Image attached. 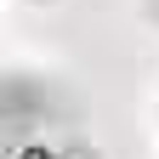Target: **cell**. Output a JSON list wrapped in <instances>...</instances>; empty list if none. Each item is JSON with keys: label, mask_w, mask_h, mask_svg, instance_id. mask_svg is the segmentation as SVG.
Returning a JSON list of instances; mask_svg holds the SVG:
<instances>
[{"label": "cell", "mask_w": 159, "mask_h": 159, "mask_svg": "<svg viewBox=\"0 0 159 159\" xmlns=\"http://www.w3.org/2000/svg\"><path fill=\"white\" fill-rule=\"evenodd\" d=\"M6 159H63V148H51V142H29V136H17V142H6Z\"/></svg>", "instance_id": "6da1fadb"}, {"label": "cell", "mask_w": 159, "mask_h": 159, "mask_svg": "<svg viewBox=\"0 0 159 159\" xmlns=\"http://www.w3.org/2000/svg\"><path fill=\"white\" fill-rule=\"evenodd\" d=\"M63 159H102L91 142H63Z\"/></svg>", "instance_id": "7a4b0ae2"}, {"label": "cell", "mask_w": 159, "mask_h": 159, "mask_svg": "<svg viewBox=\"0 0 159 159\" xmlns=\"http://www.w3.org/2000/svg\"><path fill=\"white\" fill-rule=\"evenodd\" d=\"M142 11H148V17H153V23H159V0H142Z\"/></svg>", "instance_id": "3957f363"}]
</instances>
